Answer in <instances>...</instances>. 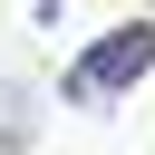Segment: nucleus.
<instances>
[{
  "mask_svg": "<svg viewBox=\"0 0 155 155\" xmlns=\"http://www.w3.org/2000/svg\"><path fill=\"white\" fill-rule=\"evenodd\" d=\"M29 126H39L29 78H0V155H19V145H29Z\"/></svg>",
  "mask_w": 155,
  "mask_h": 155,
  "instance_id": "nucleus-2",
  "label": "nucleus"
},
{
  "mask_svg": "<svg viewBox=\"0 0 155 155\" xmlns=\"http://www.w3.org/2000/svg\"><path fill=\"white\" fill-rule=\"evenodd\" d=\"M145 68H155V29H136V19H126V29H107V39H97V48L68 68V107L107 116V107H116V97H126Z\"/></svg>",
  "mask_w": 155,
  "mask_h": 155,
  "instance_id": "nucleus-1",
  "label": "nucleus"
}]
</instances>
